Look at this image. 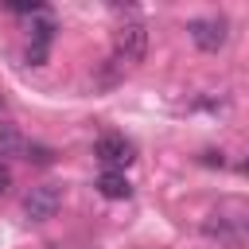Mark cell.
I'll use <instances>...</instances> for the list:
<instances>
[{
  "instance_id": "6da1fadb",
  "label": "cell",
  "mask_w": 249,
  "mask_h": 249,
  "mask_svg": "<svg viewBox=\"0 0 249 249\" xmlns=\"http://www.w3.org/2000/svg\"><path fill=\"white\" fill-rule=\"evenodd\" d=\"M144 47H148V31L136 16L121 19L113 27V58L117 62H140L144 58Z\"/></svg>"
},
{
  "instance_id": "7a4b0ae2",
  "label": "cell",
  "mask_w": 249,
  "mask_h": 249,
  "mask_svg": "<svg viewBox=\"0 0 249 249\" xmlns=\"http://www.w3.org/2000/svg\"><path fill=\"white\" fill-rule=\"evenodd\" d=\"M58 202H62L58 187H54V183H39V187H31V191L23 195V214H27L31 222H47V218H54Z\"/></svg>"
},
{
  "instance_id": "3957f363",
  "label": "cell",
  "mask_w": 249,
  "mask_h": 249,
  "mask_svg": "<svg viewBox=\"0 0 249 249\" xmlns=\"http://www.w3.org/2000/svg\"><path fill=\"white\" fill-rule=\"evenodd\" d=\"M187 31H191V39H195V47H198V51H218V47H226V19H222V16L191 19V23H187Z\"/></svg>"
},
{
  "instance_id": "277c9868",
  "label": "cell",
  "mask_w": 249,
  "mask_h": 249,
  "mask_svg": "<svg viewBox=\"0 0 249 249\" xmlns=\"http://www.w3.org/2000/svg\"><path fill=\"white\" fill-rule=\"evenodd\" d=\"M93 156H97L109 171H121V167H128V163L136 160V152H132V144H128L124 136H101V140L93 144Z\"/></svg>"
},
{
  "instance_id": "5b68a950",
  "label": "cell",
  "mask_w": 249,
  "mask_h": 249,
  "mask_svg": "<svg viewBox=\"0 0 249 249\" xmlns=\"http://www.w3.org/2000/svg\"><path fill=\"white\" fill-rule=\"evenodd\" d=\"M51 35H54V23H51V19L35 23V31H31V43H27V62H31V66H43V62H47Z\"/></svg>"
},
{
  "instance_id": "8992f818",
  "label": "cell",
  "mask_w": 249,
  "mask_h": 249,
  "mask_svg": "<svg viewBox=\"0 0 249 249\" xmlns=\"http://www.w3.org/2000/svg\"><path fill=\"white\" fill-rule=\"evenodd\" d=\"M97 191H101L105 198H128V195H132V183L124 179V171H101Z\"/></svg>"
},
{
  "instance_id": "52a82bcc",
  "label": "cell",
  "mask_w": 249,
  "mask_h": 249,
  "mask_svg": "<svg viewBox=\"0 0 249 249\" xmlns=\"http://www.w3.org/2000/svg\"><path fill=\"white\" fill-rule=\"evenodd\" d=\"M27 140L16 132V124H0V156H23Z\"/></svg>"
},
{
  "instance_id": "ba28073f",
  "label": "cell",
  "mask_w": 249,
  "mask_h": 249,
  "mask_svg": "<svg viewBox=\"0 0 249 249\" xmlns=\"http://www.w3.org/2000/svg\"><path fill=\"white\" fill-rule=\"evenodd\" d=\"M23 160H35V163H51V160H54V152H51V148H43V144H27V148H23Z\"/></svg>"
},
{
  "instance_id": "9c48e42d",
  "label": "cell",
  "mask_w": 249,
  "mask_h": 249,
  "mask_svg": "<svg viewBox=\"0 0 249 249\" xmlns=\"http://www.w3.org/2000/svg\"><path fill=\"white\" fill-rule=\"evenodd\" d=\"M8 187H12V171H8V163L0 160V198L8 195Z\"/></svg>"
},
{
  "instance_id": "30bf717a",
  "label": "cell",
  "mask_w": 249,
  "mask_h": 249,
  "mask_svg": "<svg viewBox=\"0 0 249 249\" xmlns=\"http://www.w3.org/2000/svg\"><path fill=\"white\" fill-rule=\"evenodd\" d=\"M51 249H62V245H51Z\"/></svg>"
}]
</instances>
